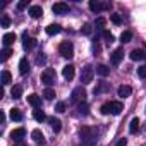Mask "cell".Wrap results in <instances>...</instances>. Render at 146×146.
Returning <instances> with one entry per match:
<instances>
[{
	"instance_id": "obj_1",
	"label": "cell",
	"mask_w": 146,
	"mask_h": 146,
	"mask_svg": "<svg viewBox=\"0 0 146 146\" xmlns=\"http://www.w3.org/2000/svg\"><path fill=\"white\" fill-rule=\"evenodd\" d=\"M100 110H102L103 115H108V113H112V115H120L122 110H124V105H122V102H108V103H103Z\"/></svg>"
},
{
	"instance_id": "obj_2",
	"label": "cell",
	"mask_w": 146,
	"mask_h": 146,
	"mask_svg": "<svg viewBox=\"0 0 146 146\" xmlns=\"http://www.w3.org/2000/svg\"><path fill=\"white\" fill-rule=\"evenodd\" d=\"M84 98H86V91H84L83 86H78V88L72 90V93H70V103L79 105V103L84 102Z\"/></svg>"
},
{
	"instance_id": "obj_3",
	"label": "cell",
	"mask_w": 146,
	"mask_h": 146,
	"mask_svg": "<svg viewBox=\"0 0 146 146\" xmlns=\"http://www.w3.org/2000/svg\"><path fill=\"white\" fill-rule=\"evenodd\" d=\"M55 79H57V76H55V70L53 69H45L43 72H41V83L45 84V86H52V84H55Z\"/></svg>"
},
{
	"instance_id": "obj_4",
	"label": "cell",
	"mask_w": 146,
	"mask_h": 146,
	"mask_svg": "<svg viewBox=\"0 0 146 146\" xmlns=\"http://www.w3.org/2000/svg\"><path fill=\"white\" fill-rule=\"evenodd\" d=\"M58 52L64 58H70L72 55H74V45H72L70 41H62L60 46H58Z\"/></svg>"
},
{
	"instance_id": "obj_5",
	"label": "cell",
	"mask_w": 146,
	"mask_h": 146,
	"mask_svg": "<svg viewBox=\"0 0 146 146\" xmlns=\"http://www.w3.org/2000/svg\"><path fill=\"white\" fill-rule=\"evenodd\" d=\"M93 76H95V69L91 65H84V69L81 72V83L83 84H90L93 81Z\"/></svg>"
},
{
	"instance_id": "obj_6",
	"label": "cell",
	"mask_w": 146,
	"mask_h": 146,
	"mask_svg": "<svg viewBox=\"0 0 146 146\" xmlns=\"http://www.w3.org/2000/svg\"><path fill=\"white\" fill-rule=\"evenodd\" d=\"M79 136L83 139H90V137H98V129L96 127H90V125H84L81 131H79Z\"/></svg>"
},
{
	"instance_id": "obj_7",
	"label": "cell",
	"mask_w": 146,
	"mask_h": 146,
	"mask_svg": "<svg viewBox=\"0 0 146 146\" xmlns=\"http://www.w3.org/2000/svg\"><path fill=\"white\" fill-rule=\"evenodd\" d=\"M103 9H110V4H102L98 0H91L90 2V11L95 12V14H100Z\"/></svg>"
},
{
	"instance_id": "obj_8",
	"label": "cell",
	"mask_w": 146,
	"mask_h": 146,
	"mask_svg": "<svg viewBox=\"0 0 146 146\" xmlns=\"http://www.w3.org/2000/svg\"><path fill=\"white\" fill-rule=\"evenodd\" d=\"M52 11H53V14L65 16V14L69 12V5H67L65 2H57V4H53V5H52Z\"/></svg>"
},
{
	"instance_id": "obj_9",
	"label": "cell",
	"mask_w": 146,
	"mask_h": 146,
	"mask_svg": "<svg viewBox=\"0 0 146 146\" xmlns=\"http://www.w3.org/2000/svg\"><path fill=\"white\" fill-rule=\"evenodd\" d=\"M122 58H124V48H117V50H113L112 55H110L112 65H119V64L122 62Z\"/></svg>"
},
{
	"instance_id": "obj_10",
	"label": "cell",
	"mask_w": 146,
	"mask_h": 146,
	"mask_svg": "<svg viewBox=\"0 0 146 146\" xmlns=\"http://www.w3.org/2000/svg\"><path fill=\"white\" fill-rule=\"evenodd\" d=\"M74 74H76V67L72 65V64H67L64 69H62V76L67 79V81H70V79H74Z\"/></svg>"
},
{
	"instance_id": "obj_11",
	"label": "cell",
	"mask_w": 146,
	"mask_h": 146,
	"mask_svg": "<svg viewBox=\"0 0 146 146\" xmlns=\"http://www.w3.org/2000/svg\"><path fill=\"white\" fill-rule=\"evenodd\" d=\"M23 46H24V50H33L36 46V40L35 38H29L26 31L23 33Z\"/></svg>"
},
{
	"instance_id": "obj_12",
	"label": "cell",
	"mask_w": 146,
	"mask_h": 146,
	"mask_svg": "<svg viewBox=\"0 0 146 146\" xmlns=\"http://www.w3.org/2000/svg\"><path fill=\"white\" fill-rule=\"evenodd\" d=\"M29 70H31V65H29L28 58L23 57V58L19 60V72H21L23 76H26V74H29Z\"/></svg>"
},
{
	"instance_id": "obj_13",
	"label": "cell",
	"mask_w": 146,
	"mask_h": 146,
	"mask_svg": "<svg viewBox=\"0 0 146 146\" xmlns=\"http://www.w3.org/2000/svg\"><path fill=\"white\" fill-rule=\"evenodd\" d=\"M16 41V33H5L2 36V43H4V48H11V45Z\"/></svg>"
},
{
	"instance_id": "obj_14",
	"label": "cell",
	"mask_w": 146,
	"mask_h": 146,
	"mask_svg": "<svg viewBox=\"0 0 146 146\" xmlns=\"http://www.w3.org/2000/svg\"><path fill=\"white\" fill-rule=\"evenodd\" d=\"M31 136H33V141H35L38 146H43V144L46 143V141H45V136H43V132H41L40 129H35Z\"/></svg>"
},
{
	"instance_id": "obj_15",
	"label": "cell",
	"mask_w": 146,
	"mask_h": 146,
	"mask_svg": "<svg viewBox=\"0 0 146 146\" xmlns=\"http://www.w3.org/2000/svg\"><path fill=\"white\" fill-rule=\"evenodd\" d=\"M28 103H29L31 107H35V108H40V105H41V96L36 95V93H33V95L28 96Z\"/></svg>"
},
{
	"instance_id": "obj_16",
	"label": "cell",
	"mask_w": 146,
	"mask_h": 146,
	"mask_svg": "<svg viewBox=\"0 0 146 146\" xmlns=\"http://www.w3.org/2000/svg\"><path fill=\"white\" fill-rule=\"evenodd\" d=\"M24 136H26V129H24V127H17V129H14V131L11 132V137H12L14 141H21Z\"/></svg>"
},
{
	"instance_id": "obj_17",
	"label": "cell",
	"mask_w": 146,
	"mask_h": 146,
	"mask_svg": "<svg viewBox=\"0 0 146 146\" xmlns=\"http://www.w3.org/2000/svg\"><path fill=\"white\" fill-rule=\"evenodd\" d=\"M29 16H31L33 19L41 17V16H43V9H41V5H31V7H29Z\"/></svg>"
},
{
	"instance_id": "obj_18",
	"label": "cell",
	"mask_w": 146,
	"mask_h": 146,
	"mask_svg": "<svg viewBox=\"0 0 146 146\" xmlns=\"http://www.w3.org/2000/svg\"><path fill=\"white\" fill-rule=\"evenodd\" d=\"M117 93H119V96H120V98H127V96H131L132 88H131V86H127V84H122V86H119Z\"/></svg>"
},
{
	"instance_id": "obj_19",
	"label": "cell",
	"mask_w": 146,
	"mask_h": 146,
	"mask_svg": "<svg viewBox=\"0 0 146 146\" xmlns=\"http://www.w3.org/2000/svg\"><path fill=\"white\" fill-rule=\"evenodd\" d=\"M48 124H50V127H52L53 132H60V129H62V122H60L58 119H55V117H48Z\"/></svg>"
},
{
	"instance_id": "obj_20",
	"label": "cell",
	"mask_w": 146,
	"mask_h": 146,
	"mask_svg": "<svg viewBox=\"0 0 146 146\" xmlns=\"http://www.w3.org/2000/svg\"><path fill=\"white\" fill-rule=\"evenodd\" d=\"M129 57H131V60H144L146 58V53L143 50H139V48H134Z\"/></svg>"
},
{
	"instance_id": "obj_21",
	"label": "cell",
	"mask_w": 146,
	"mask_h": 146,
	"mask_svg": "<svg viewBox=\"0 0 146 146\" xmlns=\"http://www.w3.org/2000/svg\"><path fill=\"white\" fill-rule=\"evenodd\" d=\"M45 31H46V35H48V36H53V35H58V33L62 31V28H60L58 24H48Z\"/></svg>"
},
{
	"instance_id": "obj_22",
	"label": "cell",
	"mask_w": 146,
	"mask_h": 146,
	"mask_svg": "<svg viewBox=\"0 0 146 146\" xmlns=\"http://www.w3.org/2000/svg\"><path fill=\"white\" fill-rule=\"evenodd\" d=\"M96 74H100L102 78H107V76L110 74V67L105 65V64H100V65L96 67Z\"/></svg>"
},
{
	"instance_id": "obj_23",
	"label": "cell",
	"mask_w": 146,
	"mask_h": 146,
	"mask_svg": "<svg viewBox=\"0 0 146 146\" xmlns=\"http://www.w3.org/2000/svg\"><path fill=\"white\" fill-rule=\"evenodd\" d=\"M11 95H12V98H14V100H19V98L23 96V88H21L19 84L12 86V90H11Z\"/></svg>"
},
{
	"instance_id": "obj_24",
	"label": "cell",
	"mask_w": 146,
	"mask_h": 146,
	"mask_svg": "<svg viewBox=\"0 0 146 146\" xmlns=\"http://www.w3.org/2000/svg\"><path fill=\"white\" fill-rule=\"evenodd\" d=\"M33 117H35V120H38V122H43V120L46 119V115H45V112H43L41 108H35V110H33Z\"/></svg>"
},
{
	"instance_id": "obj_25",
	"label": "cell",
	"mask_w": 146,
	"mask_h": 146,
	"mask_svg": "<svg viewBox=\"0 0 146 146\" xmlns=\"http://www.w3.org/2000/svg\"><path fill=\"white\" fill-rule=\"evenodd\" d=\"M78 113H79V115H88V113H90V105H88L86 102L79 103V105H78Z\"/></svg>"
},
{
	"instance_id": "obj_26",
	"label": "cell",
	"mask_w": 146,
	"mask_h": 146,
	"mask_svg": "<svg viewBox=\"0 0 146 146\" xmlns=\"http://www.w3.org/2000/svg\"><path fill=\"white\" fill-rule=\"evenodd\" d=\"M11 119L16 120V122L23 120V112H21L19 108H11Z\"/></svg>"
},
{
	"instance_id": "obj_27",
	"label": "cell",
	"mask_w": 146,
	"mask_h": 146,
	"mask_svg": "<svg viewBox=\"0 0 146 146\" xmlns=\"http://www.w3.org/2000/svg\"><path fill=\"white\" fill-rule=\"evenodd\" d=\"M137 129H139V119L134 117V119L131 120V124H129V132H131V134H136Z\"/></svg>"
},
{
	"instance_id": "obj_28",
	"label": "cell",
	"mask_w": 146,
	"mask_h": 146,
	"mask_svg": "<svg viewBox=\"0 0 146 146\" xmlns=\"http://www.w3.org/2000/svg\"><path fill=\"white\" fill-rule=\"evenodd\" d=\"M108 90H110V84H108V83H100V84L95 88V95L105 93V91H108Z\"/></svg>"
},
{
	"instance_id": "obj_29",
	"label": "cell",
	"mask_w": 146,
	"mask_h": 146,
	"mask_svg": "<svg viewBox=\"0 0 146 146\" xmlns=\"http://www.w3.org/2000/svg\"><path fill=\"white\" fill-rule=\"evenodd\" d=\"M105 24H107V19H105V17H98V19L95 21V28H96V29H100L102 33L105 31V29H103V28H105Z\"/></svg>"
},
{
	"instance_id": "obj_30",
	"label": "cell",
	"mask_w": 146,
	"mask_h": 146,
	"mask_svg": "<svg viewBox=\"0 0 146 146\" xmlns=\"http://www.w3.org/2000/svg\"><path fill=\"white\" fill-rule=\"evenodd\" d=\"M102 35H103V40H105V43H107V45H112V43L115 41V38H113V35H112L110 31H107V29H105Z\"/></svg>"
},
{
	"instance_id": "obj_31",
	"label": "cell",
	"mask_w": 146,
	"mask_h": 146,
	"mask_svg": "<svg viewBox=\"0 0 146 146\" xmlns=\"http://www.w3.org/2000/svg\"><path fill=\"white\" fill-rule=\"evenodd\" d=\"M131 40H132V33H131V31H124V33L120 35V41H122V43H129Z\"/></svg>"
},
{
	"instance_id": "obj_32",
	"label": "cell",
	"mask_w": 146,
	"mask_h": 146,
	"mask_svg": "<svg viewBox=\"0 0 146 146\" xmlns=\"http://www.w3.org/2000/svg\"><path fill=\"white\" fill-rule=\"evenodd\" d=\"M9 83H11V72H9V70H4V72H2V84L7 86Z\"/></svg>"
},
{
	"instance_id": "obj_33",
	"label": "cell",
	"mask_w": 146,
	"mask_h": 146,
	"mask_svg": "<svg viewBox=\"0 0 146 146\" xmlns=\"http://www.w3.org/2000/svg\"><path fill=\"white\" fill-rule=\"evenodd\" d=\"M11 55H12V48H4V50H2V57H0V60L5 62Z\"/></svg>"
},
{
	"instance_id": "obj_34",
	"label": "cell",
	"mask_w": 146,
	"mask_h": 146,
	"mask_svg": "<svg viewBox=\"0 0 146 146\" xmlns=\"http://www.w3.org/2000/svg\"><path fill=\"white\" fill-rule=\"evenodd\" d=\"M43 96H45V100H53V98H55V91H53L52 88H46L45 93H43Z\"/></svg>"
},
{
	"instance_id": "obj_35",
	"label": "cell",
	"mask_w": 146,
	"mask_h": 146,
	"mask_svg": "<svg viewBox=\"0 0 146 146\" xmlns=\"http://www.w3.org/2000/svg\"><path fill=\"white\" fill-rule=\"evenodd\" d=\"M96 139H98V137H90V139H83L81 146H95V144H96Z\"/></svg>"
},
{
	"instance_id": "obj_36",
	"label": "cell",
	"mask_w": 146,
	"mask_h": 146,
	"mask_svg": "<svg viewBox=\"0 0 146 146\" xmlns=\"http://www.w3.org/2000/svg\"><path fill=\"white\" fill-rule=\"evenodd\" d=\"M110 21H112L113 24H117V26L122 24V17H120L119 14H110Z\"/></svg>"
},
{
	"instance_id": "obj_37",
	"label": "cell",
	"mask_w": 146,
	"mask_h": 146,
	"mask_svg": "<svg viewBox=\"0 0 146 146\" xmlns=\"http://www.w3.org/2000/svg\"><path fill=\"white\" fill-rule=\"evenodd\" d=\"M137 76H139L141 79H146V65L137 67Z\"/></svg>"
},
{
	"instance_id": "obj_38",
	"label": "cell",
	"mask_w": 146,
	"mask_h": 146,
	"mask_svg": "<svg viewBox=\"0 0 146 146\" xmlns=\"http://www.w3.org/2000/svg\"><path fill=\"white\" fill-rule=\"evenodd\" d=\"M91 29H93V28H91V24H90V23H86V24L81 28V33H83V35H91Z\"/></svg>"
},
{
	"instance_id": "obj_39",
	"label": "cell",
	"mask_w": 146,
	"mask_h": 146,
	"mask_svg": "<svg viewBox=\"0 0 146 146\" xmlns=\"http://www.w3.org/2000/svg\"><path fill=\"white\" fill-rule=\"evenodd\" d=\"M55 112H58V113L65 112V103H64V102H58V103L55 105Z\"/></svg>"
},
{
	"instance_id": "obj_40",
	"label": "cell",
	"mask_w": 146,
	"mask_h": 146,
	"mask_svg": "<svg viewBox=\"0 0 146 146\" xmlns=\"http://www.w3.org/2000/svg\"><path fill=\"white\" fill-rule=\"evenodd\" d=\"M9 24H11L9 16H2V28H9Z\"/></svg>"
},
{
	"instance_id": "obj_41",
	"label": "cell",
	"mask_w": 146,
	"mask_h": 146,
	"mask_svg": "<svg viewBox=\"0 0 146 146\" xmlns=\"http://www.w3.org/2000/svg\"><path fill=\"white\" fill-rule=\"evenodd\" d=\"M28 7V0H21V2L17 4V11H24Z\"/></svg>"
},
{
	"instance_id": "obj_42",
	"label": "cell",
	"mask_w": 146,
	"mask_h": 146,
	"mask_svg": "<svg viewBox=\"0 0 146 146\" xmlns=\"http://www.w3.org/2000/svg\"><path fill=\"white\" fill-rule=\"evenodd\" d=\"M115 146H127V139H125V137H120Z\"/></svg>"
},
{
	"instance_id": "obj_43",
	"label": "cell",
	"mask_w": 146,
	"mask_h": 146,
	"mask_svg": "<svg viewBox=\"0 0 146 146\" xmlns=\"http://www.w3.org/2000/svg\"><path fill=\"white\" fill-rule=\"evenodd\" d=\"M45 60H46V57H45L43 53H40V57L36 58V62H38V64H45Z\"/></svg>"
},
{
	"instance_id": "obj_44",
	"label": "cell",
	"mask_w": 146,
	"mask_h": 146,
	"mask_svg": "<svg viewBox=\"0 0 146 146\" xmlns=\"http://www.w3.org/2000/svg\"><path fill=\"white\" fill-rule=\"evenodd\" d=\"M93 52H95V53H98V52H100V45H98V41H96V40H95V43H93Z\"/></svg>"
},
{
	"instance_id": "obj_45",
	"label": "cell",
	"mask_w": 146,
	"mask_h": 146,
	"mask_svg": "<svg viewBox=\"0 0 146 146\" xmlns=\"http://www.w3.org/2000/svg\"><path fill=\"white\" fill-rule=\"evenodd\" d=\"M144 46H146V45H144Z\"/></svg>"
}]
</instances>
